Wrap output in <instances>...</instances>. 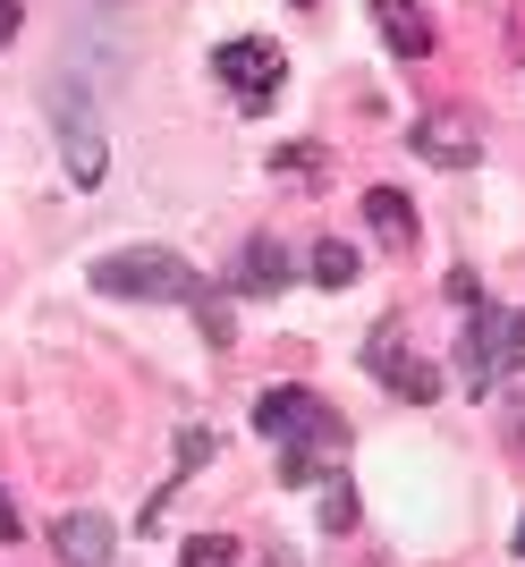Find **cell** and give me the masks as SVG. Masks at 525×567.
<instances>
[{"label":"cell","mask_w":525,"mask_h":567,"mask_svg":"<svg viewBox=\"0 0 525 567\" xmlns=\"http://www.w3.org/2000/svg\"><path fill=\"white\" fill-rule=\"evenodd\" d=\"M373 25H382V43L399 51V60H424L432 51V18L415 0H373Z\"/></svg>","instance_id":"10"},{"label":"cell","mask_w":525,"mask_h":567,"mask_svg":"<svg viewBox=\"0 0 525 567\" xmlns=\"http://www.w3.org/2000/svg\"><path fill=\"white\" fill-rule=\"evenodd\" d=\"M517 559H525V525H517Z\"/></svg>","instance_id":"20"},{"label":"cell","mask_w":525,"mask_h":567,"mask_svg":"<svg viewBox=\"0 0 525 567\" xmlns=\"http://www.w3.org/2000/svg\"><path fill=\"white\" fill-rule=\"evenodd\" d=\"M213 76L246 102V111H262V102L280 94L288 60H280V43H262V34H238V43H220V51H213Z\"/></svg>","instance_id":"6"},{"label":"cell","mask_w":525,"mask_h":567,"mask_svg":"<svg viewBox=\"0 0 525 567\" xmlns=\"http://www.w3.org/2000/svg\"><path fill=\"white\" fill-rule=\"evenodd\" d=\"M255 432L262 441H280V483H313L322 457L348 450V424H339V406H322L313 390H262L255 399Z\"/></svg>","instance_id":"1"},{"label":"cell","mask_w":525,"mask_h":567,"mask_svg":"<svg viewBox=\"0 0 525 567\" xmlns=\"http://www.w3.org/2000/svg\"><path fill=\"white\" fill-rule=\"evenodd\" d=\"M111 517L102 508H69V517L51 525V550H60V567H111Z\"/></svg>","instance_id":"8"},{"label":"cell","mask_w":525,"mask_h":567,"mask_svg":"<svg viewBox=\"0 0 525 567\" xmlns=\"http://www.w3.org/2000/svg\"><path fill=\"white\" fill-rule=\"evenodd\" d=\"M85 288L136 297V306H195V297H204L195 262H178L169 246H120V255H102L94 271H85Z\"/></svg>","instance_id":"2"},{"label":"cell","mask_w":525,"mask_h":567,"mask_svg":"<svg viewBox=\"0 0 525 567\" xmlns=\"http://www.w3.org/2000/svg\"><path fill=\"white\" fill-rule=\"evenodd\" d=\"M255 567H297V559H288V550H271V559H255Z\"/></svg>","instance_id":"19"},{"label":"cell","mask_w":525,"mask_h":567,"mask_svg":"<svg viewBox=\"0 0 525 567\" xmlns=\"http://www.w3.org/2000/svg\"><path fill=\"white\" fill-rule=\"evenodd\" d=\"M415 153L441 169H466V162H483V127L466 111H424L415 118Z\"/></svg>","instance_id":"7"},{"label":"cell","mask_w":525,"mask_h":567,"mask_svg":"<svg viewBox=\"0 0 525 567\" xmlns=\"http://www.w3.org/2000/svg\"><path fill=\"white\" fill-rule=\"evenodd\" d=\"M357 525V483H331V499H322V534H348Z\"/></svg>","instance_id":"14"},{"label":"cell","mask_w":525,"mask_h":567,"mask_svg":"<svg viewBox=\"0 0 525 567\" xmlns=\"http://www.w3.org/2000/svg\"><path fill=\"white\" fill-rule=\"evenodd\" d=\"M313 280L348 288V280H357V246H348V237H322V246H313Z\"/></svg>","instance_id":"12"},{"label":"cell","mask_w":525,"mask_h":567,"mask_svg":"<svg viewBox=\"0 0 525 567\" xmlns=\"http://www.w3.org/2000/svg\"><path fill=\"white\" fill-rule=\"evenodd\" d=\"M364 373L382 381L390 399H406V406H432V390H441V373L406 348V322H373V339H364Z\"/></svg>","instance_id":"4"},{"label":"cell","mask_w":525,"mask_h":567,"mask_svg":"<svg viewBox=\"0 0 525 567\" xmlns=\"http://www.w3.org/2000/svg\"><path fill=\"white\" fill-rule=\"evenodd\" d=\"M517 450H525V424H517Z\"/></svg>","instance_id":"21"},{"label":"cell","mask_w":525,"mask_h":567,"mask_svg":"<svg viewBox=\"0 0 525 567\" xmlns=\"http://www.w3.org/2000/svg\"><path fill=\"white\" fill-rule=\"evenodd\" d=\"M288 280H297V262H288L280 237H246V255H238V288L246 297H280Z\"/></svg>","instance_id":"9"},{"label":"cell","mask_w":525,"mask_h":567,"mask_svg":"<svg viewBox=\"0 0 525 567\" xmlns=\"http://www.w3.org/2000/svg\"><path fill=\"white\" fill-rule=\"evenodd\" d=\"M297 9H313V0H297Z\"/></svg>","instance_id":"22"},{"label":"cell","mask_w":525,"mask_h":567,"mask_svg":"<svg viewBox=\"0 0 525 567\" xmlns=\"http://www.w3.org/2000/svg\"><path fill=\"white\" fill-rule=\"evenodd\" d=\"M51 127H60V162H69V178H76V187H102L111 144H102L94 111H76V85H69V76H51Z\"/></svg>","instance_id":"5"},{"label":"cell","mask_w":525,"mask_h":567,"mask_svg":"<svg viewBox=\"0 0 525 567\" xmlns=\"http://www.w3.org/2000/svg\"><path fill=\"white\" fill-rule=\"evenodd\" d=\"M25 534V517H18V499H9V483H0V543H18Z\"/></svg>","instance_id":"17"},{"label":"cell","mask_w":525,"mask_h":567,"mask_svg":"<svg viewBox=\"0 0 525 567\" xmlns=\"http://www.w3.org/2000/svg\"><path fill=\"white\" fill-rule=\"evenodd\" d=\"M178 567H246V550L229 543V534H195V543L178 550Z\"/></svg>","instance_id":"13"},{"label":"cell","mask_w":525,"mask_h":567,"mask_svg":"<svg viewBox=\"0 0 525 567\" xmlns=\"http://www.w3.org/2000/svg\"><path fill=\"white\" fill-rule=\"evenodd\" d=\"M517 348H525V313L517 306H466V348H457V381L466 390H492V381L517 373Z\"/></svg>","instance_id":"3"},{"label":"cell","mask_w":525,"mask_h":567,"mask_svg":"<svg viewBox=\"0 0 525 567\" xmlns=\"http://www.w3.org/2000/svg\"><path fill=\"white\" fill-rule=\"evenodd\" d=\"M271 169H280V178H288V169H297V178H322V144H288Z\"/></svg>","instance_id":"15"},{"label":"cell","mask_w":525,"mask_h":567,"mask_svg":"<svg viewBox=\"0 0 525 567\" xmlns=\"http://www.w3.org/2000/svg\"><path fill=\"white\" fill-rule=\"evenodd\" d=\"M9 34H18V0H0V43H9Z\"/></svg>","instance_id":"18"},{"label":"cell","mask_w":525,"mask_h":567,"mask_svg":"<svg viewBox=\"0 0 525 567\" xmlns=\"http://www.w3.org/2000/svg\"><path fill=\"white\" fill-rule=\"evenodd\" d=\"M204 457H213V441H204V432H178V474L204 466Z\"/></svg>","instance_id":"16"},{"label":"cell","mask_w":525,"mask_h":567,"mask_svg":"<svg viewBox=\"0 0 525 567\" xmlns=\"http://www.w3.org/2000/svg\"><path fill=\"white\" fill-rule=\"evenodd\" d=\"M364 220H373V237H382L390 255H406V246H415V204H406L399 187H373V195H364Z\"/></svg>","instance_id":"11"}]
</instances>
